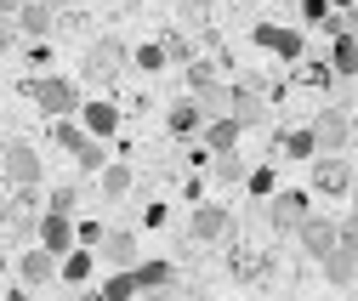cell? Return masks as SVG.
Segmentation results:
<instances>
[{
	"label": "cell",
	"instance_id": "cell-30",
	"mask_svg": "<svg viewBox=\"0 0 358 301\" xmlns=\"http://www.w3.org/2000/svg\"><path fill=\"white\" fill-rule=\"evenodd\" d=\"M74 205H80V188H57L46 199V210H57V216H74Z\"/></svg>",
	"mask_w": 358,
	"mask_h": 301
},
{
	"label": "cell",
	"instance_id": "cell-38",
	"mask_svg": "<svg viewBox=\"0 0 358 301\" xmlns=\"http://www.w3.org/2000/svg\"><path fill=\"white\" fill-rule=\"evenodd\" d=\"M23 6H29V0H0V17H17Z\"/></svg>",
	"mask_w": 358,
	"mask_h": 301
},
{
	"label": "cell",
	"instance_id": "cell-2",
	"mask_svg": "<svg viewBox=\"0 0 358 301\" xmlns=\"http://www.w3.org/2000/svg\"><path fill=\"white\" fill-rule=\"evenodd\" d=\"M307 131H313V154H319V159H341L347 142H352V119L341 108H324V114H313Z\"/></svg>",
	"mask_w": 358,
	"mask_h": 301
},
{
	"label": "cell",
	"instance_id": "cell-18",
	"mask_svg": "<svg viewBox=\"0 0 358 301\" xmlns=\"http://www.w3.org/2000/svg\"><path fill=\"white\" fill-rule=\"evenodd\" d=\"M330 68H336V80H358V40L352 34L330 40Z\"/></svg>",
	"mask_w": 358,
	"mask_h": 301
},
{
	"label": "cell",
	"instance_id": "cell-5",
	"mask_svg": "<svg viewBox=\"0 0 358 301\" xmlns=\"http://www.w3.org/2000/svg\"><path fill=\"white\" fill-rule=\"evenodd\" d=\"M74 244H80V222H74V216H57V210H46V216H40V250H52L57 262H63Z\"/></svg>",
	"mask_w": 358,
	"mask_h": 301
},
{
	"label": "cell",
	"instance_id": "cell-34",
	"mask_svg": "<svg viewBox=\"0 0 358 301\" xmlns=\"http://www.w3.org/2000/svg\"><path fill=\"white\" fill-rule=\"evenodd\" d=\"M188 85H194V91H205V85H216V68H210V63H194V68H188Z\"/></svg>",
	"mask_w": 358,
	"mask_h": 301
},
{
	"label": "cell",
	"instance_id": "cell-31",
	"mask_svg": "<svg viewBox=\"0 0 358 301\" xmlns=\"http://www.w3.org/2000/svg\"><path fill=\"white\" fill-rule=\"evenodd\" d=\"M103 239H108L103 222H80V250H103Z\"/></svg>",
	"mask_w": 358,
	"mask_h": 301
},
{
	"label": "cell",
	"instance_id": "cell-15",
	"mask_svg": "<svg viewBox=\"0 0 358 301\" xmlns=\"http://www.w3.org/2000/svg\"><path fill=\"white\" fill-rule=\"evenodd\" d=\"M199 137H205V148H210V154H234V148H239V137H245V125L222 114V119H205V131H199Z\"/></svg>",
	"mask_w": 358,
	"mask_h": 301
},
{
	"label": "cell",
	"instance_id": "cell-40",
	"mask_svg": "<svg viewBox=\"0 0 358 301\" xmlns=\"http://www.w3.org/2000/svg\"><path fill=\"white\" fill-rule=\"evenodd\" d=\"M358 6V0H330V12H352Z\"/></svg>",
	"mask_w": 358,
	"mask_h": 301
},
{
	"label": "cell",
	"instance_id": "cell-10",
	"mask_svg": "<svg viewBox=\"0 0 358 301\" xmlns=\"http://www.w3.org/2000/svg\"><path fill=\"white\" fill-rule=\"evenodd\" d=\"M6 177H12L17 193L23 188H40V154L29 142H6Z\"/></svg>",
	"mask_w": 358,
	"mask_h": 301
},
{
	"label": "cell",
	"instance_id": "cell-37",
	"mask_svg": "<svg viewBox=\"0 0 358 301\" xmlns=\"http://www.w3.org/2000/svg\"><path fill=\"white\" fill-rule=\"evenodd\" d=\"M46 57H52V46H46V40H34V46H29V63H34V68H46Z\"/></svg>",
	"mask_w": 358,
	"mask_h": 301
},
{
	"label": "cell",
	"instance_id": "cell-45",
	"mask_svg": "<svg viewBox=\"0 0 358 301\" xmlns=\"http://www.w3.org/2000/svg\"><path fill=\"white\" fill-rule=\"evenodd\" d=\"M352 137H358V125H352Z\"/></svg>",
	"mask_w": 358,
	"mask_h": 301
},
{
	"label": "cell",
	"instance_id": "cell-27",
	"mask_svg": "<svg viewBox=\"0 0 358 301\" xmlns=\"http://www.w3.org/2000/svg\"><path fill=\"white\" fill-rule=\"evenodd\" d=\"M74 159H80V170H108V148H103L97 137H85V148H80Z\"/></svg>",
	"mask_w": 358,
	"mask_h": 301
},
{
	"label": "cell",
	"instance_id": "cell-33",
	"mask_svg": "<svg viewBox=\"0 0 358 301\" xmlns=\"http://www.w3.org/2000/svg\"><path fill=\"white\" fill-rule=\"evenodd\" d=\"M307 85H319V91L336 85V68H330V63H307Z\"/></svg>",
	"mask_w": 358,
	"mask_h": 301
},
{
	"label": "cell",
	"instance_id": "cell-6",
	"mask_svg": "<svg viewBox=\"0 0 358 301\" xmlns=\"http://www.w3.org/2000/svg\"><path fill=\"white\" fill-rule=\"evenodd\" d=\"M57 273H63V262H57L52 250H40V244L17 256V284H23V290H40V284H52Z\"/></svg>",
	"mask_w": 358,
	"mask_h": 301
},
{
	"label": "cell",
	"instance_id": "cell-12",
	"mask_svg": "<svg viewBox=\"0 0 358 301\" xmlns=\"http://www.w3.org/2000/svg\"><path fill=\"white\" fill-rule=\"evenodd\" d=\"M313 188L319 193H352V165L347 159H313Z\"/></svg>",
	"mask_w": 358,
	"mask_h": 301
},
{
	"label": "cell",
	"instance_id": "cell-42",
	"mask_svg": "<svg viewBox=\"0 0 358 301\" xmlns=\"http://www.w3.org/2000/svg\"><path fill=\"white\" fill-rule=\"evenodd\" d=\"M352 199H358V165H352Z\"/></svg>",
	"mask_w": 358,
	"mask_h": 301
},
{
	"label": "cell",
	"instance_id": "cell-11",
	"mask_svg": "<svg viewBox=\"0 0 358 301\" xmlns=\"http://www.w3.org/2000/svg\"><path fill=\"white\" fill-rule=\"evenodd\" d=\"M103 262H108L114 273L137 267V262H143V256H137V228H108V239H103Z\"/></svg>",
	"mask_w": 358,
	"mask_h": 301
},
{
	"label": "cell",
	"instance_id": "cell-28",
	"mask_svg": "<svg viewBox=\"0 0 358 301\" xmlns=\"http://www.w3.org/2000/svg\"><path fill=\"white\" fill-rule=\"evenodd\" d=\"M52 137H57V148H69V154H80V148H85V131H80L74 119H57V125H52Z\"/></svg>",
	"mask_w": 358,
	"mask_h": 301
},
{
	"label": "cell",
	"instance_id": "cell-17",
	"mask_svg": "<svg viewBox=\"0 0 358 301\" xmlns=\"http://www.w3.org/2000/svg\"><path fill=\"white\" fill-rule=\"evenodd\" d=\"M80 114H85V137H97V142L120 131V108H114V103H85Z\"/></svg>",
	"mask_w": 358,
	"mask_h": 301
},
{
	"label": "cell",
	"instance_id": "cell-8",
	"mask_svg": "<svg viewBox=\"0 0 358 301\" xmlns=\"http://www.w3.org/2000/svg\"><path fill=\"white\" fill-rule=\"evenodd\" d=\"M256 46H262V52H273L279 63H296V57L307 52V40H301L296 29H285V23H262V29H256Z\"/></svg>",
	"mask_w": 358,
	"mask_h": 301
},
{
	"label": "cell",
	"instance_id": "cell-26",
	"mask_svg": "<svg viewBox=\"0 0 358 301\" xmlns=\"http://www.w3.org/2000/svg\"><path fill=\"white\" fill-rule=\"evenodd\" d=\"M245 188H250L256 199H273V193H279V177H273V165H262V170H250V177H245Z\"/></svg>",
	"mask_w": 358,
	"mask_h": 301
},
{
	"label": "cell",
	"instance_id": "cell-16",
	"mask_svg": "<svg viewBox=\"0 0 358 301\" xmlns=\"http://www.w3.org/2000/svg\"><path fill=\"white\" fill-rule=\"evenodd\" d=\"M52 23H57L52 0H29V6L17 12V34H29V40H46V34H52Z\"/></svg>",
	"mask_w": 358,
	"mask_h": 301
},
{
	"label": "cell",
	"instance_id": "cell-4",
	"mask_svg": "<svg viewBox=\"0 0 358 301\" xmlns=\"http://www.w3.org/2000/svg\"><path fill=\"white\" fill-rule=\"evenodd\" d=\"M296 239H301V250L313 256V262L324 267L330 256L341 250V222H330V216H319V210H313V216L301 222V233H296Z\"/></svg>",
	"mask_w": 358,
	"mask_h": 301
},
{
	"label": "cell",
	"instance_id": "cell-14",
	"mask_svg": "<svg viewBox=\"0 0 358 301\" xmlns=\"http://www.w3.org/2000/svg\"><path fill=\"white\" fill-rule=\"evenodd\" d=\"M165 131H171V137H194V131H205V108H199L194 97H176L171 114H165Z\"/></svg>",
	"mask_w": 358,
	"mask_h": 301
},
{
	"label": "cell",
	"instance_id": "cell-9",
	"mask_svg": "<svg viewBox=\"0 0 358 301\" xmlns=\"http://www.w3.org/2000/svg\"><path fill=\"white\" fill-rule=\"evenodd\" d=\"M228 228H234V210H228V205H210V199L194 210V222H188V233H194L199 244H216V239H228Z\"/></svg>",
	"mask_w": 358,
	"mask_h": 301
},
{
	"label": "cell",
	"instance_id": "cell-7",
	"mask_svg": "<svg viewBox=\"0 0 358 301\" xmlns=\"http://www.w3.org/2000/svg\"><path fill=\"white\" fill-rule=\"evenodd\" d=\"M125 57H131L125 40H92V46H85V74L92 80H114Z\"/></svg>",
	"mask_w": 358,
	"mask_h": 301
},
{
	"label": "cell",
	"instance_id": "cell-25",
	"mask_svg": "<svg viewBox=\"0 0 358 301\" xmlns=\"http://www.w3.org/2000/svg\"><path fill=\"white\" fill-rule=\"evenodd\" d=\"M279 148H285L290 159H307V165L319 159V154H313V131H307V125H301V131H285V142H279Z\"/></svg>",
	"mask_w": 358,
	"mask_h": 301
},
{
	"label": "cell",
	"instance_id": "cell-44",
	"mask_svg": "<svg viewBox=\"0 0 358 301\" xmlns=\"http://www.w3.org/2000/svg\"><path fill=\"white\" fill-rule=\"evenodd\" d=\"M0 273H6V256H0Z\"/></svg>",
	"mask_w": 358,
	"mask_h": 301
},
{
	"label": "cell",
	"instance_id": "cell-1",
	"mask_svg": "<svg viewBox=\"0 0 358 301\" xmlns=\"http://www.w3.org/2000/svg\"><path fill=\"white\" fill-rule=\"evenodd\" d=\"M29 97H34V108L46 114V119H74V114L85 108L80 85H74V80H63V74H40V80L29 85Z\"/></svg>",
	"mask_w": 358,
	"mask_h": 301
},
{
	"label": "cell",
	"instance_id": "cell-20",
	"mask_svg": "<svg viewBox=\"0 0 358 301\" xmlns=\"http://www.w3.org/2000/svg\"><path fill=\"white\" fill-rule=\"evenodd\" d=\"M92 273H97V256H92V250H69V256H63V273H57V279H69V284H85Z\"/></svg>",
	"mask_w": 358,
	"mask_h": 301
},
{
	"label": "cell",
	"instance_id": "cell-43",
	"mask_svg": "<svg viewBox=\"0 0 358 301\" xmlns=\"http://www.w3.org/2000/svg\"><path fill=\"white\" fill-rule=\"evenodd\" d=\"M165 301H188V295H165Z\"/></svg>",
	"mask_w": 358,
	"mask_h": 301
},
{
	"label": "cell",
	"instance_id": "cell-3",
	"mask_svg": "<svg viewBox=\"0 0 358 301\" xmlns=\"http://www.w3.org/2000/svg\"><path fill=\"white\" fill-rule=\"evenodd\" d=\"M307 216H313V193H301V188H279L267 199V228L273 233H301Z\"/></svg>",
	"mask_w": 358,
	"mask_h": 301
},
{
	"label": "cell",
	"instance_id": "cell-19",
	"mask_svg": "<svg viewBox=\"0 0 358 301\" xmlns=\"http://www.w3.org/2000/svg\"><path fill=\"white\" fill-rule=\"evenodd\" d=\"M131 273H137V290H159V295H171V284H176L171 262H137Z\"/></svg>",
	"mask_w": 358,
	"mask_h": 301
},
{
	"label": "cell",
	"instance_id": "cell-13",
	"mask_svg": "<svg viewBox=\"0 0 358 301\" xmlns=\"http://www.w3.org/2000/svg\"><path fill=\"white\" fill-rule=\"evenodd\" d=\"M228 119H239L245 131L267 119V97H262V85H239V91H234V103H228Z\"/></svg>",
	"mask_w": 358,
	"mask_h": 301
},
{
	"label": "cell",
	"instance_id": "cell-35",
	"mask_svg": "<svg viewBox=\"0 0 358 301\" xmlns=\"http://www.w3.org/2000/svg\"><path fill=\"white\" fill-rule=\"evenodd\" d=\"M301 17L324 29V17H330V0H301Z\"/></svg>",
	"mask_w": 358,
	"mask_h": 301
},
{
	"label": "cell",
	"instance_id": "cell-32",
	"mask_svg": "<svg viewBox=\"0 0 358 301\" xmlns=\"http://www.w3.org/2000/svg\"><path fill=\"white\" fill-rule=\"evenodd\" d=\"M341 256H352V262H358V210L341 222Z\"/></svg>",
	"mask_w": 358,
	"mask_h": 301
},
{
	"label": "cell",
	"instance_id": "cell-21",
	"mask_svg": "<svg viewBox=\"0 0 358 301\" xmlns=\"http://www.w3.org/2000/svg\"><path fill=\"white\" fill-rule=\"evenodd\" d=\"M103 301H137V273H131V267L125 273H108L103 279Z\"/></svg>",
	"mask_w": 358,
	"mask_h": 301
},
{
	"label": "cell",
	"instance_id": "cell-29",
	"mask_svg": "<svg viewBox=\"0 0 358 301\" xmlns=\"http://www.w3.org/2000/svg\"><path fill=\"white\" fill-rule=\"evenodd\" d=\"M131 57H137V68H148V74H159V68L171 63V57H165V46H137Z\"/></svg>",
	"mask_w": 358,
	"mask_h": 301
},
{
	"label": "cell",
	"instance_id": "cell-24",
	"mask_svg": "<svg viewBox=\"0 0 358 301\" xmlns=\"http://www.w3.org/2000/svg\"><path fill=\"white\" fill-rule=\"evenodd\" d=\"M210 177H216V182H245L250 170H245V159H239V154H216V165H210Z\"/></svg>",
	"mask_w": 358,
	"mask_h": 301
},
{
	"label": "cell",
	"instance_id": "cell-22",
	"mask_svg": "<svg viewBox=\"0 0 358 301\" xmlns=\"http://www.w3.org/2000/svg\"><path fill=\"white\" fill-rule=\"evenodd\" d=\"M131 182H137V177H131V165H108L103 170V199H125Z\"/></svg>",
	"mask_w": 358,
	"mask_h": 301
},
{
	"label": "cell",
	"instance_id": "cell-39",
	"mask_svg": "<svg viewBox=\"0 0 358 301\" xmlns=\"http://www.w3.org/2000/svg\"><path fill=\"white\" fill-rule=\"evenodd\" d=\"M6 301H40V295H34V290H23V284H17V290H12V295H6Z\"/></svg>",
	"mask_w": 358,
	"mask_h": 301
},
{
	"label": "cell",
	"instance_id": "cell-41",
	"mask_svg": "<svg viewBox=\"0 0 358 301\" xmlns=\"http://www.w3.org/2000/svg\"><path fill=\"white\" fill-rule=\"evenodd\" d=\"M80 301H103V290H80Z\"/></svg>",
	"mask_w": 358,
	"mask_h": 301
},
{
	"label": "cell",
	"instance_id": "cell-23",
	"mask_svg": "<svg viewBox=\"0 0 358 301\" xmlns=\"http://www.w3.org/2000/svg\"><path fill=\"white\" fill-rule=\"evenodd\" d=\"M324 279L347 290V284H358V262H352V256H341V250H336V256H330V262H324Z\"/></svg>",
	"mask_w": 358,
	"mask_h": 301
},
{
	"label": "cell",
	"instance_id": "cell-36",
	"mask_svg": "<svg viewBox=\"0 0 358 301\" xmlns=\"http://www.w3.org/2000/svg\"><path fill=\"white\" fill-rule=\"evenodd\" d=\"M12 46H17V23L0 17V52H12Z\"/></svg>",
	"mask_w": 358,
	"mask_h": 301
}]
</instances>
